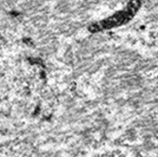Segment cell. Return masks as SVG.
I'll return each instance as SVG.
<instances>
[{
    "instance_id": "6da1fadb",
    "label": "cell",
    "mask_w": 158,
    "mask_h": 157,
    "mask_svg": "<svg viewBox=\"0 0 158 157\" xmlns=\"http://www.w3.org/2000/svg\"><path fill=\"white\" fill-rule=\"evenodd\" d=\"M139 7H140V0H130L124 10L118 11L105 19L92 24L90 26V31L91 32H100V31H106V30L122 26L135 17V14L138 12Z\"/></svg>"
}]
</instances>
